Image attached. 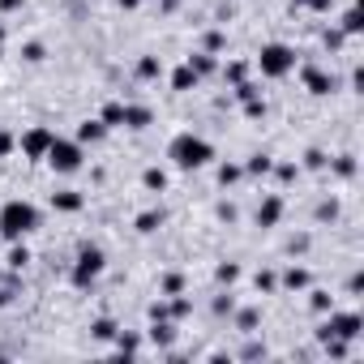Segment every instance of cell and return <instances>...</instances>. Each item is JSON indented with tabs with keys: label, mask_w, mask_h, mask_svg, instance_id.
Here are the masks:
<instances>
[{
	"label": "cell",
	"mask_w": 364,
	"mask_h": 364,
	"mask_svg": "<svg viewBox=\"0 0 364 364\" xmlns=\"http://www.w3.org/2000/svg\"><path fill=\"white\" fill-rule=\"evenodd\" d=\"M167 159H172L180 172H197V167H206V163L214 159V146H210L206 138H197V133H176V138L167 142Z\"/></svg>",
	"instance_id": "cell-1"
},
{
	"label": "cell",
	"mask_w": 364,
	"mask_h": 364,
	"mask_svg": "<svg viewBox=\"0 0 364 364\" xmlns=\"http://www.w3.org/2000/svg\"><path fill=\"white\" fill-rule=\"evenodd\" d=\"M39 227V210L31 206V202H22V197H13V202H5L0 206V236L9 240H22V236H31Z\"/></svg>",
	"instance_id": "cell-2"
},
{
	"label": "cell",
	"mask_w": 364,
	"mask_h": 364,
	"mask_svg": "<svg viewBox=\"0 0 364 364\" xmlns=\"http://www.w3.org/2000/svg\"><path fill=\"white\" fill-rule=\"evenodd\" d=\"M43 163H48L56 176H73V172H82V163H86V146H82L77 138H52Z\"/></svg>",
	"instance_id": "cell-3"
},
{
	"label": "cell",
	"mask_w": 364,
	"mask_h": 364,
	"mask_svg": "<svg viewBox=\"0 0 364 364\" xmlns=\"http://www.w3.org/2000/svg\"><path fill=\"white\" fill-rule=\"evenodd\" d=\"M103 270H107V253L99 249V245H86L82 253H77V262H73V270H69V279H73V287H94L99 279H103Z\"/></svg>",
	"instance_id": "cell-4"
},
{
	"label": "cell",
	"mask_w": 364,
	"mask_h": 364,
	"mask_svg": "<svg viewBox=\"0 0 364 364\" xmlns=\"http://www.w3.org/2000/svg\"><path fill=\"white\" fill-rule=\"evenodd\" d=\"M292 69H296V52H292L287 43H266V48L258 52V73H262V77L279 82V77H287Z\"/></svg>",
	"instance_id": "cell-5"
},
{
	"label": "cell",
	"mask_w": 364,
	"mask_h": 364,
	"mask_svg": "<svg viewBox=\"0 0 364 364\" xmlns=\"http://www.w3.org/2000/svg\"><path fill=\"white\" fill-rule=\"evenodd\" d=\"M360 330H364V317H360V313H334V309H330V317L317 326V338H326V334H338V338H360Z\"/></svg>",
	"instance_id": "cell-6"
},
{
	"label": "cell",
	"mask_w": 364,
	"mask_h": 364,
	"mask_svg": "<svg viewBox=\"0 0 364 364\" xmlns=\"http://www.w3.org/2000/svg\"><path fill=\"white\" fill-rule=\"evenodd\" d=\"M52 138H56V133H52L48 125H35V129H26V133L18 138V150H22L26 159L43 163V159H48V146H52Z\"/></svg>",
	"instance_id": "cell-7"
},
{
	"label": "cell",
	"mask_w": 364,
	"mask_h": 364,
	"mask_svg": "<svg viewBox=\"0 0 364 364\" xmlns=\"http://www.w3.org/2000/svg\"><path fill=\"white\" fill-rule=\"evenodd\" d=\"M300 77H304V90H309V94H330V90H334V77H330L326 69L304 65V69H300Z\"/></svg>",
	"instance_id": "cell-8"
},
{
	"label": "cell",
	"mask_w": 364,
	"mask_h": 364,
	"mask_svg": "<svg viewBox=\"0 0 364 364\" xmlns=\"http://www.w3.org/2000/svg\"><path fill=\"white\" fill-rule=\"evenodd\" d=\"M52 206L65 210V214H77V210L86 206V197H82L77 189H56V193H52Z\"/></svg>",
	"instance_id": "cell-9"
},
{
	"label": "cell",
	"mask_w": 364,
	"mask_h": 364,
	"mask_svg": "<svg viewBox=\"0 0 364 364\" xmlns=\"http://www.w3.org/2000/svg\"><path fill=\"white\" fill-rule=\"evenodd\" d=\"M279 219H283V197H266L258 206V227H279Z\"/></svg>",
	"instance_id": "cell-10"
},
{
	"label": "cell",
	"mask_w": 364,
	"mask_h": 364,
	"mask_svg": "<svg viewBox=\"0 0 364 364\" xmlns=\"http://www.w3.org/2000/svg\"><path fill=\"white\" fill-rule=\"evenodd\" d=\"M107 138V125H103V120L94 116V120H82V125H77V142L82 146H94V142H103Z\"/></svg>",
	"instance_id": "cell-11"
},
{
	"label": "cell",
	"mask_w": 364,
	"mask_h": 364,
	"mask_svg": "<svg viewBox=\"0 0 364 364\" xmlns=\"http://www.w3.org/2000/svg\"><path fill=\"white\" fill-rule=\"evenodd\" d=\"M150 120H155L150 107H142V103H125V129H146Z\"/></svg>",
	"instance_id": "cell-12"
},
{
	"label": "cell",
	"mask_w": 364,
	"mask_h": 364,
	"mask_svg": "<svg viewBox=\"0 0 364 364\" xmlns=\"http://www.w3.org/2000/svg\"><path fill=\"white\" fill-rule=\"evenodd\" d=\"M99 120L107 129H125V103L120 99H111V103H103V111H99Z\"/></svg>",
	"instance_id": "cell-13"
},
{
	"label": "cell",
	"mask_w": 364,
	"mask_h": 364,
	"mask_svg": "<svg viewBox=\"0 0 364 364\" xmlns=\"http://www.w3.org/2000/svg\"><path fill=\"white\" fill-rule=\"evenodd\" d=\"M197 82H202V77L189 69V60H184L180 69H172V90H180V94H184V90H197Z\"/></svg>",
	"instance_id": "cell-14"
},
{
	"label": "cell",
	"mask_w": 364,
	"mask_h": 364,
	"mask_svg": "<svg viewBox=\"0 0 364 364\" xmlns=\"http://www.w3.org/2000/svg\"><path fill=\"white\" fill-rule=\"evenodd\" d=\"M279 283H283L287 292H304V287H309V270H304V266H287Z\"/></svg>",
	"instance_id": "cell-15"
},
{
	"label": "cell",
	"mask_w": 364,
	"mask_h": 364,
	"mask_svg": "<svg viewBox=\"0 0 364 364\" xmlns=\"http://www.w3.org/2000/svg\"><path fill=\"white\" fill-rule=\"evenodd\" d=\"M176 338V321H167V317H159V321H150V343H159V347H167Z\"/></svg>",
	"instance_id": "cell-16"
},
{
	"label": "cell",
	"mask_w": 364,
	"mask_h": 364,
	"mask_svg": "<svg viewBox=\"0 0 364 364\" xmlns=\"http://www.w3.org/2000/svg\"><path fill=\"white\" fill-rule=\"evenodd\" d=\"M189 69H193L197 77H210V73L219 69V60H214L210 52H193V56H189Z\"/></svg>",
	"instance_id": "cell-17"
},
{
	"label": "cell",
	"mask_w": 364,
	"mask_h": 364,
	"mask_svg": "<svg viewBox=\"0 0 364 364\" xmlns=\"http://www.w3.org/2000/svg\"><path fill=\"white\" fill-rule=\"evenodd\" d=\"M138 77H142V82H155V77H163V65H159V56H142V60H138Z\"/></svg>",
	"instance_id": "cell-18"
},
{
	"label": "cell",
	"mask_w": 364,
	"mask_h": 364,
	"mask_svg": "<svg viewBox=\"0 0 364 364\" xmlns=\"http://www.w3.org/2000/svg\"><path fill=\"white\" fill-rule=\"evenodd\" d=\"M142 184H146L150 193H163V189H167V172H163V167H146V172H142Z\"/></svg>",
	"instance_id": "cell-19"
},
{
	"label": "cell",
	"mask_w": 364,
	"mask_h": 364,
	"mask_svg": "<svg viewBox=\"0 0 364 364\" xmlns=\"http://www.w3.org/2000/svg\"><path fill=\"white\" fill-rule=\"evenodd\" d=\"M90 338H99V343H111V338H116V321H111V317H99V321H90Z\"/></svg>",
	"instance_id": "cell-20"
},
{
	"label": "cell",
	"mask_w": 364,
	"mask_h": 364,
	"mask_svg": "<svg viewBox=\"0 0 364 364\" xmlns=\"http://www.w3.org/2000/svg\"><path fill=\"white\" fill-rule=\"evenodd\" d=\"M270 167H275L270 155H253V159L245 163V176H270Z\"/></svg>",
	"instance_id": "cell-21"
},
{
	"label": "cell",
	"mask_w": 364,
	"mask_h": 364,
	"mask_svg": "<svg viewBox=\"0 0 364 364\" xmlns=\"http://www.w3.org/2000/svg\"><path fill=\"white\" fill-rule=\"evenodd\" d=\"M159 227H163V210H142V214H138V231L150 236V231H159Z\"/></svg>",
	"instance_id": "cell-22"
},
{
	"label": "cell",
	"mask_w": 364,
	"mask_h": 364,
	"mask_svg": "<svg viewBox=\"0 0 364 364\" xmlns=\"http://www.w3.org/2000/svg\"><path fill=\"white\" fill-rule=\"evenodd\" d=\"M159 292H163V296H180V292H184V275H176V270H172V275H163Z\"/></svg>",
	"instance_id": "cell-23"
},
{
	"label": "cell",
	"mask_w": 364,
	"mask_h": 364,
	"mask_svg": "<svg viewBox=\"0 0 364 364\" xmlns=\"http://www.w3.org/2000/svg\"><path fill=\"white\" fill-rule=\"evenodd\" d=\"M223 77H227L231 86L245 82V77H249V65H245V60H231V65H223Z\"/></svg>",
	"instance_id": "cell-24"
},
{
	"label": "cell",
	"mask_w": 364,
	"mask_h": 364,
	"mask_svg": "<svg viewBox=\"0 0 364 364\" xmlns=\"http://www.w3.org/2000/svg\"><path fill=\"white\" fill-rule=\"evenodd\" d=\"M138 347H142L138 334H116V351H120V355H138Z\"/></svg>",
	"instance_id": "cell-25"
},
{
	"label": "cell",
	"mask_w": 364,
	"mask_h": 364,
	"mask_svg": "<svg viewBox=\"0 0 364 364\" xmlns=\"http://www.w3.org/2000/svg\"><path fill=\"white\" fill-rule=\"evenodd\" d=\"M240 176H245V167H240V163H223V167H219V184H223V189L236 184Z\"/></svg>",
	"instance_id": "cell-26"
},
{
	"label": "cell",
	"mask_w": 364,
	"mask_h": 364,
	"mask_svg": "<svg viewBox=\"0 0 364 364\" xmlns=\"http://www.w3.org/2000/svg\"><path fill=\"white\" fill-rule=\"evenodd\" d=\"M31 262V253H26V245H22V240H13V249H9V270H22Z\"/></svg>",
	"instance_id": "cell-27"
},
{
	"label": "cell",
	"mask_w": 364,
	"mask_h": 364,
	"mask_svg": "<svg viewBox=\"0 0 364 364\" xmlns=\"http://www.w3.org/2000/svg\"><path fill=\"white\" fill-rule=\"evenodd\" d=\"M223 43H227V39H223V31H206L202 52H210V56H214V52H223Z\"/></svg>",
	"instance_id": "cell-28"
},
{
	"label": "cell",
	"mask_w": 364,
	"mask_h": 364,
	"mask_svg": "<svg viewBox=\"0 0 364 364\" xmlns=\"http://www.w3.org/2000/svg\"><path fill=\"white\" fill-rule=\"evenodd\" d=\"M304 167H309V172H321V167H330V159H326V150H317V146H313V150L304 155Z\"/></svg>",
	"instance_id": "cell-29"
},
{
	"label": "cell",
	"mask_w": 364,
	"mask_h": 364,
	"mask_svg": "<svg viewBox=\"0 0 364 364\" xmlns=\"http://www.w3.org/2000/svg\"><path fill=\"white\" fill-rule=\"evenodd\" d=\"M270 172H275V176H279V184H292V180H296V176H300V167H296V163H275V167H270Z\"/></svg>",
	"instance_id": "cell-30"
},
{
	"label": "cell",
	"mask_w": 364,
	"mask_h": 364,
	"mask_svg": "<svg viewBox=\"0 0 364 364\" xmlns=\"http://www.w3.org/2000/svg\"><path fill=\"white\" fill-rule=\"evenodd\" d=\"M231 90H236V99H240V103H249V99H258V94H262V90H258V86H253L249 77H245V82H236Z\"/></svg>",
	"instance_id": "cell-31"
},
{
	"label": "cell",
	"mask_w": 364,
	"mask_h": 364,
	"mask_svg": "<svg viewBox=\"0 0 364 364\" xmlns=\"http://www.w3.org/2000/svg\"><path fill=\"white\" fill-rule=\"evenodd\" d=\"M236 326L245 330V334H253V330H258V309H245V313H236Z\"/></svg>",
	"instance_id": "cell-32"
},
{
	"label": "cell",
	"mask_w": 364,
	"mask_h": 364,
	"mask_svg": "<svg viewBox=\"0 0 364 364\" xmlns=\"http://www.w3.org/2000/svg\"><path fill=\"white\" fill-rule=\"evenodd\" d=\"M334 172H338L343 180H351V176H355V159H351V155H338V159H334Z\"/></svg>",
	"instance_id": "cell-33"
},
{
	"label": "cell",
	"mask_w": 364,
	"mask_h": 364,
	"mask_svg": "<svg viewBox=\"0 0 364 364\" xmlns=\"http://www.w3.org/2000/svg\"><path fill=\"white\" fill-rule=\"evenodd\" d=\"M360 26H364V22H360V13H355V9H347V13H343V35H360Z\"/></svg>",
	"instance_id": "cell-34"
},
{
	"label": "cell",
	"mask_w": 364,
	"mask_h": 364,
	"mask_svg": "<svg viewBox=\"0 0 364 364\" xmlns=\"http://www.w3.org/2000/svg\"><path fill=\"white\" fill-rule=\"evenodd\" d=\"M214 275H219V283H236V279H240V266H236V262H223Z\"/></svg>",
	"instance_id": "cell-35"
},
{
	"label": "cell",
	"mask_w": 364,
	"mask_h": 364,
	"mask_svg": "<svg viewBox=\"0 0 364 364\" xmlns=\"http://www.w3.org/2000/svg\"><path fill=\"white\" fill-rule=\"evenodd\" d=\"M309 304H313V313H330V309H334L330 292H313V300H309Z\"/></svg>",
	"instance_id": "cell-36"
},
{
	"label": "cell",
	"mask_w": 364,
	"mask_h": 364,
	"mask_svg": "<svg viewBox=\"0 0 364 364\" xmlns=\"http://www.w3.org/2000/svg\"><path fill=\"white\" fill-rule=\"evenodd\" d=\"M18 150V138L9 133V129H0V159H5V155H13Z\"/></svg>",
	"instance_id": "cell-37"
},
{
	"label": "cell",
	"mask_w": 364,
	"mask_h": 364,
	"mask_svg": "<svg viewBox=\"0 0 364 364\" xmlns=\"http://www.w3.org/2000/svg\"><path fill=\"white\" fill-rule=\"evenodd\" d=\"M245 116H253V120H258V116H266V99H262V94H258V99H249V103H245Z\"/></svg>",
	"instance_id": "cell-38"
},
{
	"label": "cell",
	"mask_w": 364,
	"mask_h": 364,
	"mask_svg": "<svg viewBox=\"0 0 364 364\" xmlns=\"http://www.w3.org/2000/svg\"><path fill=\"white\" fill-rule=\"evenodd\" d=\"M22 56H26L31 65H39V60H43V43H26V48H22Z\"/></svg>",
	"instance_id": "cell-39"
},
{
	"label": "cell",
	"mask_w": 364,
	"mask_h": 364,
	"mask_svg": "<svg viewBox=\"0 0 364 364\" xmlns=\"http://www.w3.org/2000/svg\"><path fill=\"white\" fill-rule=\"evenodd\" d=\"M258 287H262V292H275V287H279V279H275L270 270H262V275H258Z\"/></svg>",
	"instance_id": "cell-40"
},
{
	"label": "cell",
	"mask_w": 364,
	"mask_h": 364,
	"mask_svg": "<svg viewBox=\"0 0 364 364\" xmlns=\"http://www.w3.org/2000/svg\"><path fill=\"white\" fill-rule=\"evenodd\" d=\"M334 214H338V202H321L317 206V219H334Z\"/></svg>",
	"instance_id": "cell-41"
},
{
	"label": "cell",
	"mask_w": 364,
	"mask_h": 364,
	"mask_svg": "<svg viewBox=\"0 0 364 364\" xmlns=\"http://www.w3.org/2000/svg\"><path fill=\"white\" fill-rule=\"evenodd\" d=\"M231 309H236V300H231V296H219V300H214V313H231Z\"/></svg>",
	"instance_id": "cell-42"
},
{
	"label": "cell",
	"mask_w": 364,
	"mask_h": 364,
	"mask_svg": "<svg viewBox=\"0 0 364 364\" xmlns=\"http://www.w3.org/2000/svg\"><path fill=\"white\" fill-rule=\"evenodd\" d=\"M22 9V0H0V13H18Z\"/></svg>",
	"instance_id": "cell-43"
},
{
	"label": "cell",
	"mask_w": 364,
	"mask_h": 364,
	"mask_svg": "<svg viewBox=\"0 0 364 364\" xmlns=\"http://www.w3.org/2000/svg\"><path fill=\"white\" fill-rule=\"evenodd\" d=\"M116 5H120V9H138V5H142V0H116Z\"/></svg>",
	"instance_id": "cell-44"
},
{
	"label": "cell",
	"mask_w": 364,
	"mask_h": 364,
	"mask_svg": "<svg viewBox=\"0 0 364 364\" xmlns=\"http://www.w3.org/2000/svg\"><path fill=\"white\" fill-rule=\"evenodd\" d=\"M0 43H5V26H0Z\"/></svg>",
	"instance_id": "cell-45"
}]
</instances>
